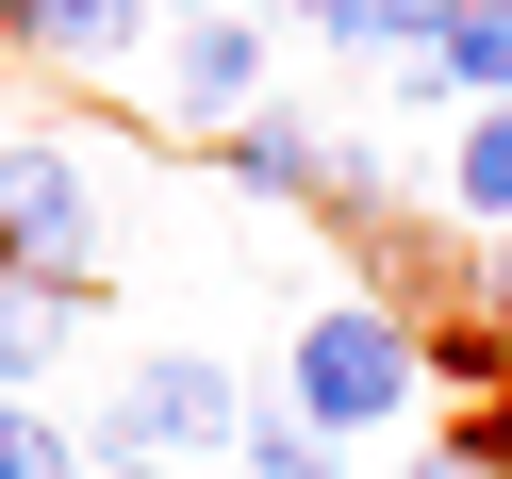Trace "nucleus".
Here are the masks:
<instances>
[{
	"instance_id": "nucleus-8",
	"label": "nucleus",
	"mask_w": 512,
	"mask_h": 479,
	"mask_svg": "<svg viewBox=\"0 0 512 479\" xmlns=\"http://www.w3.org/2000/svg\"><path fill=\"white\" fill-rule=\"evenodd\" d=\"M133 34H149V0H34V50H50V67H116Z\"/></svg>"
},
{
	"instance_id": "nucleus-10",
	"label": "nucleus",
	"mask_w": 512,
	"mask_h": 479,
	"mask_svg": "<svg viewBox=\"0 0 512 479\" xmlns=\"http://www.w3.org/2000/svg\"><path fill=\"white\" fill-rule=\"evenodd\" d=\"M232 463H248V479H331V446H314L298 413H265V397H248V430H232Z\"/></svg>"
},
{
	"instance_id": "nucleus-2",
	"label": "nucleus",
	"mask_w": 512,
	"mask_h": 479,
	"mask_svg": "<svg viewBox=\"0 0 512 479\" xmlns=\"http://www.w3.org/2000/svg\"><path fill=\"white\" fill-rule=\"evenodd\" d=\"M0 281H34V298H100V182L67 149H0Z\"/></svg>"
},
{
	"instance_id": "nucleus-15",
	"label": "nucleus",
	"mask_w": 512,
	"mask_h": 479,
	"mask_svg": "<svg viewBox=\"0 0 512 479\" xmlns=\"http://www.w3.org/2000/svg\"><path fill=\"white\" fill-rule=\"evenodd\" d=\"M298 17H314V0H298Z\"/></svg>"
},
{
	"instance_id": "nucleus-3",
	"label": "nucleus",
	"mask_w": 512,
	"mask_h": 479,
	"mask_svg": "<svg viewBox=\"0 0 512 479\" xmlns=\"http://www.w3.org/2000/svg\"><path fill=\"white\" fill-rule=\"evenodd\" d=\"M232 430H248V380L199 364V347H166L100 397V463H166V446H232Z\"/></svg>"
},
{
	"instance_id": "nucleus-4",
	"label": "nucleus",
	"mask_w": 512,
	"mask_h": 479,
	"mask_svg": "<svg viewBox=\"0 0 512 479\" xmlns=\"http://www.w3.org/2000/svg\"><path fill=\"white\" fill-rule=\"evenodd\" d=\"M166 116L232 149L248 116H265V34H248V17H182V50H166Z\"/></svg>"
},
{
	"instance_id": "nucleus-1",
	"label": "nucleus",
	"mask_w": 512,
	"mask_h": 479,
	"mask_svg": "<svg viewBox=\"0 0 512 479\" xmlns=\"http://www.w3.org/2000/svg\"><path fill=\"white\" fill-rule=\"evenodd\" d=\"M413 380H430V331H413L397 298H331V314L298 331V430H314V446L397 430V413H413Z\"/></svg>"
},
{
	"instance_id": "nucleus-14",
	"label": "nucleus",
	"mask_w": 512,
	"mask_h": 479,
	"mask_svg": "<svg viewBox=\"0 0 512 479\" xmlns=\"http://www.w3.org/2000/svg\"><path fill=\"white\" fill-rule=\"evenodd\" d=\"M100 479H166V463H100Z\"/></svg>"
},
{
	"instance_id": "nucleus-7",
	"label": "nucleus",
	"mask_w": 512,
	"mask_h": 479,
	"mask_svg": "<svg viewBox=\"0 0 512 479\" xmlns=\"http://www.w3.org/2000/svg\"><path fill=\"white\" fill-rule=\"evenodd\" d=\"M314 34L380 50V67H430V34H446V0H314Z\"/></svg>"
},
{
	"instance_id": "nucleus-12",
	"label": "nucleus",
	"mask_w": 512,
	"mask_h": 479,
	"mask_svg": "<svg viewBox=\"0 0 512 479\" xmlns=\"http://www.w3.org/2000/svg\"><path fill=\"white\" fill-rule=\"evenodd\" d=\"M413 479H479V463H463V446H430V463H413Z\"/></svg>"
},
{
	"instance_id": "nucleus-11",
	"label": "nucleus",
	"mask_w": 512,
	"mask_h": 479,
	"mask_svg": "<svg viewBox=\"0 0 512 479\" xmlns=\"http://www.w3.org/2000/svg\"><path fill=\"white\" fill-rule=\"evenodd\" d=\"M0 479H83V446H67V430H50V413H34V397H0Z\"/></svg>"
},
{
	"instance_id": "nucleus-13",
	"label": "nucleus",
	"mask_w": 512,
	"mask_h": 479,
	"mask_svg": "<svg viewBox=\"0 0 512 479\" xmlns=\"http://www.w3.org/2000/svg\"><path fill=\"white\" fill-rule=\"evenodd\" d=\"M0 34H34V0H0Z\"/></svg>"
},
{
	"instance_id": "nucleus-5",
	"label": "nucleus",
	"mask_w": 512,
	"mask_h": 479,
	"mask_svg": "<svg viewBox=\"0 0 512 479\" xmlns=\"http://www.w3.org/2000/svg\"><path fill=\"white\" fill-rule=\"evenodd\" d=\"M446 199H463L479 232H512V100H479L463 133H446Z\"/></svg>"
},
{
	"instance_id": "nucleus-6",
	"label": "nucleus",
	"mask_w": 512,
	"mask_h": 479,
	"mask_svg": "<svg viewBox=\"0 0 512 479\" xmlns=\"http://www.w3.org/2000/svg\"><path fill=\"white\" fill-rule=\"evenodd\" d=\"M430 67L463 83V100H512V0H446V34H430Z\"/></svg>"
},
{
	"instance_id": "nucleus-9",
	"label": "nucleus",
	"mask_w": 512,
	"mask_h": 479,
	"mask_svg": "<svg viewBox=\"0 0 512 479\" xmlns=\"http://www.w3.org/2000/svg\"><path fill=\"white\" fill-rule=\"evenodd\" d=\"M50 331H67V298L0 281V397H34V380H50Z\"/></svg>"
}]
</instances>
